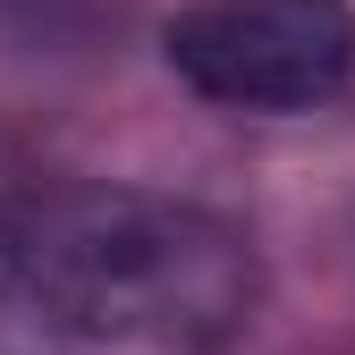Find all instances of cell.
Wrapping results in <instances>:
<instances>
[{
    "mask_svg": "<svg viewBox=\"0 0 355 355\" xmlns=\"http://www.w3.org/2000/svg\"><path fill=\"white\" fill-rule=\"evenodd\" d=\"M161 60L211 110L296 119L347 94L355 9L347 0H187L161 26Z\"/></svg>",
    "mask_w": 355,
    "mask_h": 355,
    "instance_id": "obj_2",
    "label": "cell"
},
{
    "mask_svg": "<svg viewBox=\"0 0 355 355\" xmlns=\"http://www.w3.org/2000/svg\"><path fill=\"white\" fill-rule=\"evenodd\" d=\"M254 245L153 187H42L0 211V355H220Z\"/></svg>",
    "mask_w": 355,
    "mask_h": 355,
    "instance_id": "obj_1",
    "label": "cell"
}]
</instances>
